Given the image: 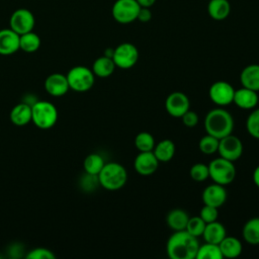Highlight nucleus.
Segmentation results:
<instances>
[{
  "label": "nucleus",
  "instance_id": "4",
  "mask_svg": "<svg viewBox=\"0 0 259 259\" xmlns=\"http://www.w3.org/2000/svg\"><path fill=\"white\" fill-rule=\"evenodd\" d=\"M31 121L40 130L53 127L58 120V109L50 101L37 100L31 105Z\"/></svg>",
  "mask_w": 259,
  "mask_h": 259
},
{
  "label": "nucleus",
  "instance_id": "44",
  "mask_svg": "<svg viewBox=\"0 0 259 259\" xmlns=\"http://www.w3.org/2000/svg\"><path fill=\"white\" fill-rule=\"evenodd\" d=\"M207 1H208V0H207Z\"/></svg>",
  "mask_w": 259,
  "mask_h": 259
},
{
  "label": "nucleus",
  "instance_id": "19",
  "mask_svg": "<svg viewBox=\"0 0 259 259\" xmlns=\"http://www.w3.org/2000/svg\"><path fill=\"white\" fill-rule=\"evenodd\" d=\"M240 81H241L242 87L258 92L259 91V64H251L246 66L240 74Z\"/></svg>",
  "mask_w": 259,
  "mask_h": 259
},
{
  "label": "nucleus",
  "instance_id": "11",
  "mask_svg": "<svg viewBox=\"0 0 259 259\" xmlns=\"http://www.w3.org/2000/svg\"><path fill=\"white\" fill-rule=\"evenodd\" d=\"M234 93V87L229 82L222 80L212 83L208 90V96L210 100L221 107L233 103Z\"/></svg>",
  "mask_w": 259,
  "mask_h": 259
},
{
  "label": "nucleus",
  "instance_id": "18",
  "mask_svg": "<svg viewBox=\"0 0 259 259\" xmlns=\"http://www.w3.org/2000/svg\"><path fill=\"white\" fill-rule=\"evenodd\" d=\"M231 3L229 0H208L206 10L209 17L217 21L225 20L231 14Z\"/></svg>",
  "mask_w": 259,
  "mask_h": 259
},
{
  "label": "nucleus",
  "instance_id": "28",
  "mask_svg": "<svg viewBox=\"0 0 259 259\" xmlns=\"http://www.w3.org/2000/svg\"><path fill=\"white\" fill-rule=\"evenodd\" d=\"M105 162L101 155L97 153H91L86 156L83 162L84 171L88 174L92 175H98L101 169L103 168Z\"/></svg>",
  "mask_w": 259,
  "mask_h": 259
},
{
  "label": "nucleus",
  "instance_id": "13",
  "mask_svg": "<svg viewBox=\"0 0 259 259\" xmlns=\"http://www.w3.org/2000/svg\"><path fill=\"white\" fill-rule=\"evenodd\" d=\"M159 161L154 155L153 151L140 152L134 161V168L136 172L142 176H149L154 174L158 167Z\"/></svg>",
  "mask_w": 259,
  "mask_h": 259
},
{
  "label": "nucleus",
  "instance_id": "20",
  "mask_svg": "<svg viewBox=\"0 0 259 259\" xmlns=\"http://www.w3.org/2000/svg\"><path fill=\"white\" fill-rule=\"evenodd\" d=\"M223 258H237L243 251L241 241L234 236H226L219 244Z\"/></svg>",
  "mask_w": 259,
  "mask_h": 259
},
{
  "label": "nucleus",
  "instance_id": "3",
  "mask_svg": "<svg viewBox=\"0 0 259 259\" xmlns=\"http://www.w3.org/2000/svg\"><path fill=\"white\" fill-rule=\"evenodd\" d=\"M100 186L104 189L114 191L122 188L127 181L126 169L117 162L105 163L98 174Z\"/></svg>",
  "mask_w": 259,
  "mask_h": 259
},
{
  "label": "nucleus",
  "instance_id": "25",
  "mask_svg": "<svg viewBox=\"0 0 259 259\" xmlns=\"http://www.w3.org/2000/svg\"><path fill=\"white\" fill-rule=\"evenodd\" d=\"M153 153L159 162H169L175 155V144L169 139L162 140L155 145Z\"/></svg>",
  "mask_w": 259,
  "mask_h": 259
},
{
  "label": "nucleus",
  "instance_id": "35",
  "mask_svg": "<svg viewBox=\"0 0 259 259\" xmlns=\"http://www.w3.org/2000/svg\"><path fill=\"white\" fill-rule=\"evenodd\" d=\"M80 185H81V188L85 191H92L96 189V187L100 185L98 180V175H92L85 172V174L80 179Z\"/></svg>",
  "mask_w": 259,
  "mask_h": 259
},
{
  "label": "nucleus",
  "instance_id": "23",
  "mask_svg": "<svg viewBox=\"0 0 259 259\" xmlns=\"http://www.w3.org/2000/svg\"><path fill=\"white\" fill-rule=\"evenodd\" d=\"M188 220V213L182 208H173L166 215V223L174 232L185 230Z\"/></svg>",
  "mask_w": 259,
  "mask_h": 259
},
{
  "label": "nucleus",
  "instance_id": "30",
  "mask_svg": "<svg viewBox=\"0 0 259 259\" xmlns=\"http://www.w3.org/2000/svg\"><path fill=\"white\" fill-rule=\"evenodd\" d=\"M155 139L148 132H141L135 138V146L139 152H150L155 147Z\"/></svg>",
  "mask_w": 259,
  "mask_h": 259
},
{
  "label": "nucleus",
  "instance_id": "43",
  "mask_svg": "<svg viewBox=\"0 0 259 259\" xmlns=\"http://www.w3.org/2000/svg\"><path fill=\"white\" fill-rule=\"evenodd\" d=\"M258 105H259V96H258Z\"/></svg>",
  "mask_w": 259,
  "mask_h": 259
},
{
  "label": "nucleus",
  "instance_id": "40",
  "mask_svg": "<svg viewBox=\"0 0 259 259\" xmlns=\"http://www.w3.org/2000/svg\"><path fill=\"white\" fill-rule=\"evenodd\" d=\"M136 1L139 3V5H140L141 7L151 8V7L156 3L157 0H136Z\"/></svg>",
  "mask_w": 259,
  "mask_h": 259
},
{
  "label": "nucleus",
  "instance_id": "26",
  "mask_svg": "<svg viewBox=\"0 0 259 259\" xmlns=\"http://www.w3.org/2000/svg\"><path fill=\"white\" fill-rule=\"evenodd\" d=\"M245 242L250 245H259V217L248 220L242 229Z\"/></svg>",
  "mask_w": 259,
  "mask_h": 259
},
{
  "label": "nucleus",
  "instance_id": "15",
  "mask_svg": "<svg viewBox=\"0 0 259 259\" xmlns=\"http://www.w3.org/2000/svg\"><path fill=\"white\" fill-rule=\"evenodd\" d=\"M227 195L228 194L225 186L213 182L212 184H209L203 189L201 199L203 204L211 205L219 208L226 202Z\"/></svg>",
  "mask_w": 259,
  "mask_h": 259
},
{
  "label": "nucleus",
  "instance_id": "6",
  "mask_svg": "<svg viewBox=\"0 0 259 259\" xmlns=\"http://www.w3.org/2000/svg\"><path fill=\"white\" fill-rule=\"evenodd\" d=\"M70 89L76 92L89 91L95 82V75L92 70L85 66H75L66 75Z\"/></svg>",
  "mask_w": 259,
  "mask_h": 259
},
{
  "label": "nucleus",
  "instance_id": "22",
  "mask_svg": "<svg viewBox=\"0 0 259 259\" xmlns=\"http://www.w3.org/2000/svg\"><path fill=\"white\" fill-rule=\"evenodd\" d=\"M227 236V230L223 224L218 221L208 223L205 225L202 233V238L207 243L220 244V242Z\"/></svg>",
  "mask_w": 259,
  "mask_h": 259
},
{
  "label": "nucleus",
  "instance_id": "27",
  "mask_svg": "<svg viewBox=\"0 0 259 259\" xmlns=\"http://www.w3.org/2000/svg\"><path fill=\"white\" fill-rule=\"evenodd\" d=\"M40 47V37L33 30L19 36V49L25 53H34Z\"/></svg>",
  "mask_w": 259,
  "mask_h": 259
},
{
  "label": "nucleus",
  "instance_id": "33",
  "mask_svg": "<svg viewBox=\"0 0 259 259\" xmlns=\"http://www.w3.org/2000/svg\"><path fill=\"white\" fill-rule=\"evenodd\" d=\"M246 128L249 135L259 140V108L254 109L246 119Z\"/></svg>",
  "mask_w": 259,
  "mask_h": 259
},
{
  "label": "nucleus",
  "instance_id": "29",
  "mask_svg": "<svg viewBox=\"0 0 259 259\" xmlns=\"http://www.w3.org/2000/svg\"><path fill=\"white\" fill-rule=\"evenodd\" d=\"M195 258L196 259H222L223 255L218 244L205 242V244L199 245Z\"/></svg>",
  "mask_w": 259,
  "mask_h": 259
},
{
  "label": "nucleus",
  "instance_id": "7",
  "mask_svg": "<svg viewBox=\"0 0 259 259\" xmlns=\"http://www.w3.org/2000/svg\"><path fill=\"white\" fill-rule=\"evenodd\" d=\"M141 6L136 0H115L111 7L113 19L120 24H130L137 20Z\"/></svg>",
  "mask_w": 259,
  "mask_h": 259
},
{
  "label": "nucleus",
  "instance_id": "32",
  "mask_svg": "<svg viewBox=\"0 0 259 259\" xmlns=\"http://www.w3.org/2000/svg\"><path fill=\"white\" fill-rule=\"evenodd\" d=\"M205 225L206 224L199 215H194V217L189 218L186 228H185V231H187L190 235L198 238V237L202 236Z\"/></svg>",
  "mask_w": 259,
  "mask_h": 259
},
{
  "label": "nucleus",
  "instance_id": "17",
  "mask_svg": "<svg viewBox=\"0 0 259 259\" xmlns=\"http://www.w3.org/2000/svg\"><path fill=\"white\" fill-rule=\"evenodd\" d=\"M258 96L256 91L242 87L235 90L233 103L241 109H253L258 105Z\"/></svg>",
  "mask_w": 259,
  "mask_h": 259
},
{
  "label": "nucleus",
  "instance_id": "37",
  "mask_svg": "<svg viewBox=\"0 0 259 259\" xmlns=\"http://www.w3.org/2000/svg\"><path fill=\"white\" fill-rule=\"evenodd\" d=\"M25 257L27 259H55L56 255L47 248H34L30 250Z\"/></svg>",
  "mask_w": 259,
  "mask_h": 259
},
{
  "label": "nucleus",
  "instance_id": "41",
  "mask_svg": "<svg viewBox=\"0 0 259 259\" xmlns=\"http://www.w3.org/2000/svg\"><path fill=\"white\" fill-rule=\"evenodd\" d=\"M252 178H253V182L255 183V185H256L257 187H259V165L254 169Z\"/></svg>",
  "mask_w": 259,
  "mask_h": 259
},
{
  "label": "nucleus",
  "instance_id": "9",
  "mask_svg": "<svg viewBox=\"0 0 259 259\" xmlns=\"http://www.w3.org/2000/svg\"><path fill=\"white\" fill-rule=\"evenodd\" d=\"M35 18L33 13L26 8H18L14 10L9 19V26L19 35L33 30Z\"/></svg>",
  "mask_w": 259,
  "mask_h": 259
},
{
  "label": "nucleus",
  "instance_id": "2",
  "mask_svg": "<svg viewBox=\"0 0 259 259\" xmlns=\"http://www.w3.org/2000/svg\"><path fill=\"white\" fill-rule=\"evenodd\" d=\"M203 125L206 134L220 140L233 133L234 118L228 110L220 106L206 113Z\"/></svg>",
  "mask_w": 259,
  "mask_h": 259
},
{
  "label": "nucleus",
  "instance_id": "16",
  "mask_svg": "<svg viewBox=\"0 0 259 259\" xmlns=\"http://www.w3.org/2000/svg\"><path fill=\"white\" fill-rule=\"evenodd\" d=\"M19 36L10 27L0 29V55L9 56L20 50Z\"/></svg>",
  "mask_w": 259,
  "mask_h": 259
},
{
  "label": "nucleus",
  "instance_id": "38",
  "mask_svg": "<svg viewBox=\"0 0 259 259\" xmlns=\"http://www.w3.org/2000/svg\"><path fill=\"white\" fill-rule=\"evenodd\" d=\"M180 118L182 119L183 124L185 126H187V127L195 126L198 123V119H199L197 113L195 111H193V110H190V109L187 110Z\"/></svg>",
  "mask_w": 259,
  "mask_h": 259
},
{
  "label": "nucleus",
  "instance_id": "8",
  "mask_svg": "<svg viewBox=\"0 0 259 259\" xmlns=\"http://www.w3.org/2000/svg\"><path fill=\"white\" fill-rule=\"evenodd\" d=\"M112 60L119 69L127 70L133 68L139 60L138 48L132 42H122L114 48Z\"/></svg>",
  "mask_w": 259,
  "mask_h": 259
},
{
  "label": "nucleus",
  "instance_id": "10",
  "mask_svg": "<svg viewBox=\"0 0 259 259\" xmlns=\"http://www.w3.org/2000/svg\"><path fill=\"white\" fill-rule=\"evenodd\" d=\"M218 153L220 157L234 162L243 154V143L237 136L230 134L220 139Z\"/></svg>",
  "mask_w": 259,
  "mask_h": 259
},
{
  "label": "nucleus",
  "instance_id": "39",
  "mask_svg": "<svg viewBox=\"0 0 259 259\" xmlns=\"http://www.w3.org/2000/svg\"><path fill=\"white\" fill-rule=\"evenodd\" d=\"M152 19V12H151V8H147V7H141L139 14H138V18L137 20L141 21V22H149Z\"/></svg>",
  "mask_w": 259,
  "mask_h": 259
},
{
  "label": "nucleus",
  "instance_id": "24",
  "mask_svg": "<svg viewBox=\"0 0 259 259\" xmlns=\"http://www.w3.org/2000/svg\"><path fill=\"white\" fill-rule=\"evenodd\" d=\"M115 68L116 66L112 58H108L103 55L94 61L91 70L95 76L99 78H107L112 75Z\"/></svg>",
  "mask_w": 259,
  "mask_h": 259
},
{
  "label": "nucleus",
  "instance_id": "34",
  "mask_svg": "<svg viewBox=\"0 0 259 259\" xmlns=\"http://www.w3.org/2000/svg\"><path fill=\"white\" fill-rule=\"evenodd\" d=\"M190 177L192 180L196 182H203L207 178H209V172H208V166L203 163H196L193 164L189 170Z\"/></svg>",
  "mask_w": 259,
  "mask_h": 259
},
{
  "label": "nucleus",
  "instance_id": "31",
  "mask_svg": "<svg viewBox=\"0 0 259 259\" xmlns=\"http://www.w3.org/2000/svg\"><path fill=\"white\" fill-rule=\"evenodd\" d=\"M219 142L220 140L218 138H214L213 136L206 134L198 142L199 151L204 155H212L218 152Z\"/></svg>",
  "mask_w": 259,
  "mask_h": 259
},
{
  "label": "nucleus",
  "instance_id": "5",
  "mask_svg": "<svg viewBox=\"0 0 259 259\" xmlns=\"http://www.w3.org/2000/svg\"><path fill=\"white\" fill-rule=\"evenodd\" d=\"M208 172L209 178L218 184L228 185L232 183L236 177V167L234 162L219 157L209 162Z\"/></svg>",
  "mask_w": 259,
  "mask_h": 259
},
{
  "label": "nucleus",
  "instance_id": "21",
  "mask_svg": "<svg viewBox=\"0 0 259 259\" xmlns=\"http://www.w3.org/2000/svg\"><path fill=\"white\" fill-rule=\"evenodd\" d=\"M31 105L26 102H20L13 106L10 111V120L13 124L22 126L31 121Z\"/></svg>",
  "mask_w": 259,
  "mask_h": 259
},
{
  "label": "nucleus",
  "instance_id": "42",
  "mask_svg": "<svg viewBox=\"0 0 259 259\" xmlns=\"http://www.w3.org/2000/svg\"><path fill=\"white\" fill-rule=\"evenodd\" d=\"M113 52H114V49L108 48V49H106V50H105V52H104V56H106V57H108V58H112V56H113Z\"/></svg>",
  "mask_w": 259,
  "mask_h": 259
},
{
  "label": "nucleus",
  "instance_id": "1",
  "mask_svg": "<svg viewBox=\"0 0 259 259\" xmlns=\"http://www.w3.org/2000/svg\"><path fill=\"white\" fill-rule=\"evenodd\" d=\"M199 245L187 231H175L166 243V252L171 259H195Z\"/></svg>",
  "mask_w": 259,
  "mask_h": 259
},
{
  "label": "nucleus",
  "instance_id": "14",
  "mask_svg": "<svg viewBox=\"0 0 259 259\" xmlns=\"http://www.w3.org/2000/svg\"><path fill=\"white\" fill-rule=\"evenodd\" d=\"M45 90L54 97H61L65 95L69 89V83L66 75L62 73H53L45 80Z\"/></svg>",
  "mask_w": 259,
  "mask_h": 259
},
{
  "label": "nucleus",
  "instance_id": "36",
  "mask_svg": "<svg viewBox=\"0 0 259 259\" xmlns=\"http://www.w3.org/2000/svg\"><path fill=\"white\" fill-rule=\"evenodd\" d=\"M199 217L204 221L205 224L218 221V217H219L218 207L207 205V204H203V206L200 209Z\"/></svg>",
  "mask_w": 259,
  "mask_h": 259
},
{
  "label": "nucleus",
  "instance_id": "12",
  "mask_svg": "<svg viewBox=\"0 0 259 259\" xmlns=\"http://www.w3.org/2000/svg\"><path fill=\"white\" fill-rule=\"evenodd\" d=\"M166 111L173 117H181L190 109V101L187 95L180 91L170 93L165 100Z\"/></svg>",
  "mask_w": 259,
  "mask_h": 259
}]
</instances>
